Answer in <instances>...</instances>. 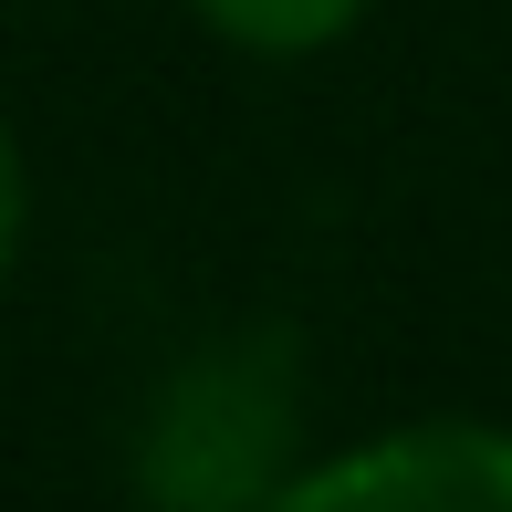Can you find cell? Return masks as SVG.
Returning a JSON list of instances; mask_svg holds the SVG:
<instances>
[{"label":"cell","instance_id":"2","mask_svg":"<svg viewBox=\"0 0 512 512\" xmlns=\"http://www.w3.org/2000/svg\"><path fill=\"white\" fill-rule=\"evenodd\" d=\"M241 377H251L241 356L189 366V377L168 387V408H157V429H147V492H168L178 512H251L272 492L262 481V439L283 429V408L241 398Z\"/></svg>","mask_w":512,"mask_h":512},{"label":"cell","instance_id":"3","mask_svg":"<svg viewBox=\"0 0 512 512\" xmlns=\"http://www.w3.org/2000/svg\"><path fill=\"white\" fill-rule=\"evenodd\" d=\"M220 42H241V53H272V63H304L324 42H345L366 21V0H189Z\"/></svg>","mask_w":512,"mask_h":512},{"label":"cell","instance_id":"1","mask_svg":"<svg viewBox=\"0 0 512 512\" xmlns=\"http://www.w3.org/2000/svg\"><path fill=\"white\" fill-rule=\"evenodd\" d=\"M251 512H512V429L502 418H408V429L283 471Z\"/></svg>","mask_w":512,"mask_h":512},{"label":"cell","instance_id":"4","mask_svg":"<svg viewBox=\"0 0 512 512\" xmlns=\"http://www.w3.org/2000/svg\"><path fill=\"white\" fill-rule=\"evenodd\" d=\"M21 230H32V168H21V136H11V115H0V283H11V262H21Z\"/></svg>","mask_w":512,"mask_h":512}]
</instances>
